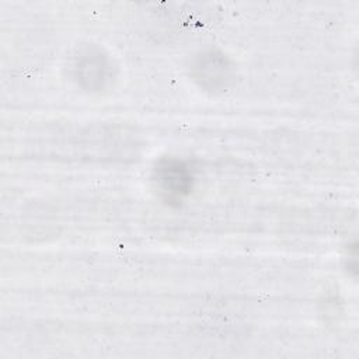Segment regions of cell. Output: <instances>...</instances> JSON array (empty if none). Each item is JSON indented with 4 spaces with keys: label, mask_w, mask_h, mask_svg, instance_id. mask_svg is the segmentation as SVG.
I'll return each instance as SVG.
<instances>
[{
    "label": "cell",
    "mask_w": 359,
    "mask_h": 359,
    "mask_svg": "<svg viewBox=\"0 0 359 359\" xmlns=\"http://www.w3.org/2000/svg\"><path fill=\"white\" fill-rule=\"evenodd\" d=\"M160 181L167 191L174 194L185 192L189 187L191 177L180 163H165L160 167Z\"/></svg>",
    "instance_id": "1"
}]
</instances>
